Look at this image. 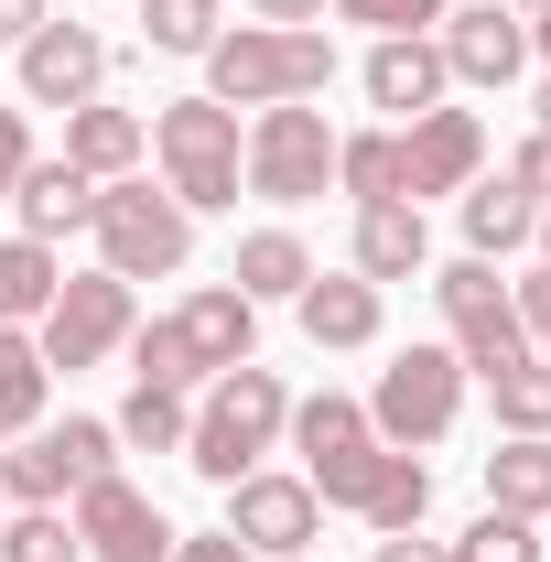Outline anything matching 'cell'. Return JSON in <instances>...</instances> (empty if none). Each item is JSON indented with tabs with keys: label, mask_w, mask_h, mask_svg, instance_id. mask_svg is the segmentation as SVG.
<instances>
[{
	"label": "cell",
	"mask_w": 551,
	"mask_h": 562,
	"mask_svg": "<svg viewBox=\"0 0 551 562\" xmlns=\"http://www.w3.org/2000/svg\"><path fill=\"white\" fill-rule=\"evenodd\" d=\"M336 44L314 22H238L206 44V98L216 109H281V98H325Z\"/></svg>",
	"instance_id": "6da1fadb"
},
{
	"label": "cell",
	"mask_w": 551,
	"mask_h": 562,
	"mask_svg": "<svg viewBox=\"0 0 551 562\" xmlns=\"http://www.w3.org/2000/svg\"><path fill=\"white\" fill-rule=\"evenodd\" d=\"M281 422H292V390L249 357V368L206 379V412L184 422V465H195L206 487H238V476H260V454L281 443Z\"/></svg>",
	"instance_id": "7a4b0ae2"
},
{
	"label": "cell",
	"mask_w": 551,
	"mask_h": 562,
	"mask_svg": "<svg viewBox=\"0 0 551 562\" xmlns=\"http://www.w3.org/2000/svg\"><path fill=\"white\" fill-rule=\"evenodd\" d=\"M151 151H162V195L184 216H216L238 206V109H216V98H162L151 109Z\"/></svg>",
	"instance_id": "3957f363"
},
{
	"label": "cell",
	"mask_w": 551,
	"mask_h": 562,
	"mask_svg": "<svg viewBox=\"0 0 551 562\" xmlns=\"http://www.w3.org/2000/svg\"><path fill=\"white\" fill-rule=\"evenodd\" d=\"M87 227H98V271H120V281H162V271H184V249H195V216L173 195H151V173L98 184Z\"/></svg>",
	"instance_id": "277c9868"
},
{
	"label": "cell",
	"mask_w": 551,
	"mask_h": 562,
	"mask_svg": "<svg viewBox=\"0 0 551 562\" xmlns=\"http://www.w3.org/2000/svg\"><path fill=\"white\" fill-rule=\"evenodd\" d=\"M454 412H465V357H454V347H401L390 368H379L368 432H379V443H401V454H421V443H443V432H454Z\"/></svg>",
	"instance_id": "5b68a950"
},
{
	"label": "cell",
	"mask_w": 551,
	"mask_h": 562,
	"mask_svg": "<svg viewBox=\"0 0 551 562\" xmlns=\"http://www.w3.org/2000/svg\"><path fill=\"white\" fill-rule=\"evenodd\" d=\"M238 184L271 195V206H314V195L336 184V131H325V109H303V98L260 109V131L238 151Z\"/></svg>",
	"instance_id": "8992f818"
},
{
	"label": "cell",
	"mask_w": 551,
	"mask_h": 562,
	"mask_svg": "<svg viewBox=\"0 0 551 562\" xmlns=\"http://www.w3.org/2000/svg\"><path fill=\"white\" fill-rule=\"evenodd\" d=\"M87 476H120V432L109 422H33L11 454H0V487L22 497V508H55V497H76Z\"/></svg>",
	"instance_id": "52a82bcc"
},
{
	"label": "cell",
	"mask_w": 551,
	"mask_h": 562,
	"mask_svg": "<svg viewBox=\"0 0 551 562\" xmlns=\"http://www.w3.org/2000/svg\"><path fill=\"white\" fill-rule=\"evenodd\" d=\"M432 303H443L454 357H465L476 379H486V368H508V357L530 347V325H519V292L486 271V260H443V271H432Z\"/></svg>",
	"instance_id": "ba28073f"
},
{
	"label": "cell",
	"mask_w": 551,
	"mask_h": 562,
	"mask_svg": "<svg viewBox=\"0 0 551 562\" xmlns=\"http://www.w3.org/2000/svg\"><path fill=\"white\" fill-rule=\"evenodd\" d=\"M33 347H44V368H98L109 347H131V281H120V271L55 281V303H44Z\"/></svg>",
	"instance_id": "9c48e42d"
},
{
	"label": "cell",
	"mask_w": 551,
	"mask_h": 562,
	"mask_svg": "<svg viewBox=\"0 0 551 562\" xmlns=\"http://www.w3.org/2000/svg\"><path fill=\"white\" fill-rule=\"evenodd\" d=\"M11 55H22V109H87L109 87V33L87 22H33Z\"/></svg>",
	"instance_id": "30bf717a"
},
{
	"label": "cell",
	"mask_w": 551,
	"mask_h": 562,
	"mask_svg": "<svg viewBox=\"0 0 551 562\" xmlns=\"http://www.w3.org/2000/svg\"><path fill=\"white\" fill-rule=\"evenodd\" d=\"M76 541H87V562H173V519L131 476H87L76 487Z\"/></svg>",
	"instance_id": "8fae6325"
},
{
	"label": "cell",
	"mask_w": 551,
	"mask_h": 562,
	"mask_svg": "<svg viewBox=\"0 0 551 562\" xmlns=\"http://www.w3.org/2000/svg\"><path fill=\"white\" fill-rule=\"evenodd\" d=\"M314 530H325V497L303 487V476H238L227 487V541L238 552L292 562V552H314Z\"/></svg>",
	"instance_id": "7c38bea8"
},
{
	"label": "cell",
	"mask_w": 551,
	"mask_h": 562,
	"mask_svg": "<svg viewBox=\"0 0 551 562\" xmlns=\"http://www.w3.org/2000/svg\"><path fill=\"white\" fill-rule=\"evenodd\" d=\"M486 173V120L476 109H421L412 131H401V195H465Z\"/></svg>",
	"instance_id": "4fadbf2b"
},
{
	"label": "cell",
	"mask_w": 551,
	"mask_h": 562,
	"mask_svg": "<svg viewBox=\"0 0 551 562\" xmlns=\"http://www.w3.org/2000/svg\"><path fill=\"white\" fill-rule=\"evenodd\" d=\"M432 44H443V76H454V87H508V76L530 66V22H519L508 0L443 11V22H432Z\"/></svg>",
	"instance_id": "5bb4252c"
},
{
	"label": "cell",
	"mask_w": 551,
	"mask_h": 562,
	"mask_svg": "<svg viewBox=\"0 0 551 562\" xmlns=\"http://www.w3.org/2000/svg\"><path fill=\"white\" fill-rule=\"evenodd\" d=\"M357 87H368V109H390V120H421V109H443V44L432 33H379L368 44V66H357Z\"/></svg>",
	"instance_id": "9a60e30c"
},
{
	"label": "cell",
	"mask_w": 551,
	"mask_h": 562,
	"mask_svg": "<svg viewBox=\"0 0 551 562\" xmlns=\"http://www.w3.org/2000/svg\"><path fill=\"white\" fill-rule=\"evenodd\" d=\"M173 336H184V357H195V379H227V368L260 357V303H249L238 281H206V292L173 314Z\"/></svg>",
	"instance_id": "2e32d148"
},
{
	"label": "cell",
	"mask_w": 551,
	"mask_h": 562,
	"mask_svg": "<svg viewBox=\"0 0 551 562\" xmlns=\"http://www.w3.org/2000/svg\"><path fill=\"white\" fill-rule=\"evenodd\" d=\"M140 151H151V120H140V109H109V98L66 109V162H76V173L120 184V173H140Z\"/></svg>",
	"instance_id": "e0dca14e"
},
{
	"label": "cell",
	"mask_w": 551,
	"mask_h": 562,
	"mask_svg": "<svg viewBox=\"0 0 551 562\" xmlns=\"http://www.w3.org/2000/svg\"><path fill=\"white\" fill-rule=\"evenodd\" d=\"M11 206H22V238H76L87 216H98V173H76V162H22V184H11Z\"/></svg>",
	"instance_id": "ac0fdd59"
},
{
	"label": "cell",
	"mask_w": 551,
	"mask_h": 562,
	"mask_svg": "<svg viewBox=\"0 0 551 562\" xmlns=\"http://www.w3.org/2000/svg\"><path fill=\"white\" fill-rule=\"evenodd\" d=\"M432 271V227H421V206H357V281H412Z\"/></svg>",
	"instance_id": "d6986e66"
},
{
	"label": "cell",
	"mask_w": 551,
	"mask_h": 562,
	"mask_svg": "<svg viewBox=\"0 0 551 562\" xmlns=\"http://www.w3.org/2000/svg\"><path fill=\"white\" fill-rule=\"evenodd\" d=\"M292 314H303V336H314V347H379V281H303V292H292Z\"/></svg>",
	"instance_id": "ffe728a7"
},
{
	"label": "cell",
	"mask_w": 551,
	"mask_h": 562,
	"mask_svg": "<svg viewBox=\"0 0 551 562\" xmlns=\"http://www.w3.org/2000/svg\"><path fill=\"white\" fill-rule=\"evenodd\" d=\"M541 227V195L519 184V173H476L465 184V260H497V249H519Z\"/></svg>",
	"instance_id": "44dd1931"
},
{
	"label": "cell",
	"mask_w": 551,
	"mask_h": 562,
	"mask_svg": "<svg viewBox=\"0 0 551 562\" xmlns=\"http://www.w3.org/2000/svg\"><path fill=\"white\" fill-rule=\"evenodd\" d=\"M486 508L508 519H551V432H508L486 454Z\"/></svg>",
	"instance_id": "7402d4cb"
},
{
	"label": "cell",
	"mask_w": 551,
	"mask_h": 562,
	"mask_svg": "<svg viewBox=\"0 0 551 562\" xmlns=\"http://www.w3.org/2000/svg\"><path fill=\"white\" fill-rule=\"evenodd\" d=\"M238 292H249V303H292V292H303V281H314V249H303V238H292V227H249V238H238Z\"/></svg>",
	"instance_id": "603a6c76"
},
{
	"label": "cell",
	"mask_w": 551,
	"mask_h": 562,
	"mask_svg": "<svg viewBox=\"0 0 551 562\" xmlns=\"http://www.w3.org/2000/svg\"><path fill=\"white\" fill-rule=\"evenodd\" d=\"M336 184L357 206H412L401 195V131H346L336 140Z\"/></svg>",
	"instance_id": "cb8c5ba5"
},
{
	"label": "cell",
	"mask_w": 551,
	"mask_h": 562,
	"mask_svg": "<svg viewBox=\"0 0 551 562\" xmlns=\"http://www.w3.org/2000/svg\"><path fill=\"white\" fill-rule=\"evenodd\" d=\"M55 249L44 238H0V325H44V303H55Z\"/></svg>",
	"instance_id": "d4e9b609"
},
{
	"label": "cell",
	"mask_w": 551,
	"mask_h": 562,
	"mask_svg": "<svg viewBox=\"0 0 551 562\" xmlns=\"http://www.w3.org/2000/svg\"><path fill=\"white\" fill-rule=\"evenodd\" d=\"M486 401H497V422H508V432H551V357L519 347L508 368H486Z\"/></svg>",
	"instance_id": "484cf974"
},
{
	"label": "cell",
	"mask_w": 551,
	"mask_h": 562,
	"mask_svg": "<svg viewBox=\"0 0 551 562\" xmlns=\"http://www.w3.org/2000/svg\"><path fill=\"white\" fill-rule=\"evenodd\" d=\"M44 379H55L44 347H33L22 325H0V432H33V422H44Z\"/></svg>",
	"instance_id": "4316f807"
},
{
	"label": "cell",
	"mask_w": 551,
	"mask_h": 562,
	"mask_svg": "<svg viewBox=\"0 0 551 562\" xmlns=\"http://www.w3.org/2000/svg\"><path fill=\"white\" fill-rule=\"evenodd\" d=\"M281 432L303 443V465H325V454H346V443H368V412H357L346 390H314V401H292Z\"/></svg>",
	"instance_id": "83f0119b"
},
{
	"label": "cell",
	"mask_w": 551,
	"mask_h": 562,
	"mask_svg": "<svg viewBox=\"0 0 551 562\" xmlns=\"http://www.w3.org/2000/svg\"><path fill=\"white\" fill-rule=\"evenodd\" d=\"M184 422H195V412H184V390H131L109 432H120L131 454H184Z\"/></svg>",
	"instance_id": "f1b7e54d"
},
{
	"label": "cell",
	"mask_w": 551,
	"mask_h": 562,
	"mask_svg": "<svg viewBox=\"0 0 551 562\" xmlns=\"http://www.w3.org/2000/svg\"><path fill=\"white\" fill-rule=\"evenodd\" d=\"M421 508H432V476H421V454H401L390 443V465H379V487H368V530H421Z\"/></svg>",
	"instance_id": "f546056e"
},
{
	"label": "cell",
	"mask_w": 551,
	"mask_h": 562,
	"mask_svg": "<svg viewBox=\"0 0 551 562\" xmlns=\"http://www.w3.org/2000/svg\"><path fill=\"white\" fill-rule=\"evenodd\" d=\"M379 465H390V443L368 432V443H346V454H325V465H303V487L325 497V508H368V487H379Z\"/></svg>",
	"instance_id": "4dcf8cb0"
},
{
	"label": "cell",
	"mask_w": 551,
	"mask_h": 562,
	"mask_svg": "<svg viewBox=\"0 0 551 562\" xmlns=\"http://www.w3.org/2000/svg\"><path fill=\"white\" fill-rule=\"evenodd\" d=\"M0 562H87V541L55 508H22V519H0Z\"/></svg>",
	"instance_id": "1f68e13d"
},
{
	"label": "cell",
	"mask_w": 551,
	"mask_h": 562,
	"mask_svg": "<svg viewBox=\"0 0 551 562\" xmlns=\"http://www.w3.org/2000/svg\"><path fill=\"white\" fill-rule=\"evenodd\" d=\"M140 33L162 55H206L216 44V0H140Z\"/></svg>",
	"instance_id": "d6a6232c"
},
{
	"label": "cell",
	"mask_w": 551,
	"mask_h": 562,
	"mask_svg": "<svg viewBox=\"0 0 551 562\" xmlns=\"http://www.w3.org/2000/svg\"><path fill=\"white\" fill-rule=\"evenodd\" d=\"M131 368H140V390H195V357L173 336V314L162 325H131Z\"/></svg>",
	"instance_id": "836d02e7"
},
{
	"label": "cell",
	"mask_w": 551,
	"mask_h": 562,
	"mask_svg": "<svg viewBox=\"0 0 551 562\" xmlns=\"http://www.w3.org/2000/svg\"><path fill=\"white\" fill-rule=\"evenodd\" d=\"M454 562H551V552L530 541V519H508V508H486L476 530L454 541Z\"/></svg>",
	"instance_id": "e575fe53"
},
{
	"label": "cell",
	"mask_w": 551,
	"mask_h": 562,
	"mask_svg": "<svg viewBox=\"0 0 551 562\" xmlns=\"http://www.w3.org/2000/svg\"><path fill=\"white\" fill-rule=\"evenodd\" d=\"M336 22H368V33H432L454 0H325Z\"/></svg>",
	"instance_id": "d590c367"
},
{
	"label": "cell",
	"mask_w": 551,
	"mask_h": 562,
	"mask_svg": "<svg viewBox=\"0 0 551 562\" xmlns=\"http://www.w3.org/2000/svg\"><path fill=\"white\" fill-rule=\"evenodd\" d=\"M22 162H33V120H22V109H0V206H11Z\"/></svg>",
	"instance_id": "8d00e7d4"
},
{
	"label": "cell",
	"mask_w": 551,
	"mask_h": 562,
	"mask_svg": "<svg viewBox=\"0 0 551 562\" xmlns=\"http://www.w3.org/2000/svg\"><path fill=\"white\" fill-rule=\"evenodd\" d=\"M519 325H530V347L551 357V260H541L530 281H519Z\"/></svg>",
	"instance_id": "74e56055"
},
{
	"label": "cell",
	"mask_w": 551,
	"mask_h": 562,
	"mask_svg": "<svg viewBox=\"0 0 551 562\" xmlns=\"http://www.w3.org/2000/svg\"><path fill=\"white\" fill-rule=\"evenodd\" d=\"M368 562H454V541H421V530H379Z\"/></svg>",
	"instance_id": "f35d334b"
},
{
	"label": "cell",
	"mask_w": 551,
	"mask_h": 562,
	"mask_svg": "<svg viewBox=\"0 0 551 562\" xmlns=\"http://www.w3.org/2000/svg\"><path fill=\"white\" fill-rule=\"evenodd\" d=\"M173 562H249V552H238V541H227V530H195V541H184V530H173Z\"/></svg>",
	"instance_id": "ab89813d"
},
{
	"label": "cell",
	"mask_w": 551,
	"mask_h": 562,
	"mask_svg": "<svg viewBox=\"0 0 551 562\" xmlns=\"http://www.w3.org/2000/svg\"><path fill=\"white\" fill-rule=\"evenodd\" d=\"M508 173H519L530 195H551V131H541V140H519V162H508Z\"/></svg>",
	"instance_id": "60d3db41"
},
{
	"label": "cell",
	"mask_w": 551,
	"mask_h": 562,
	"mask_svg": "<svg viewBox=\"0 0 551 562\" xmlns=\"http://www.w3.org/2000/svg\"><path fill=\"white\" fill-rule=\"evenodd\" d=\"M33 22H55V11H44V0H0V44H22Z\"/></svg>",
	"instance_id": "b9f144b4"
},
{
	"label": "cell",
	"mask_w": 551,
	"mask_h": 562,
	"mask_svg": "<svg viewBox=\"0 0 551 562\" xmlns=\"http://www.w3.org/2000/svg\"><path fill=\"white\" fill-rule=\"evenodd\" d=\"M260 22H325V0H249Z\"/></svg>",
	"instance_id": "7bdbcfd3"
},
{
	"label": "cell",
	"mask_w": 551,
	"mask_h": 562,
	"mask_svg": "<svg viewBox=\"0 0 551 562\" xmlns=\"http://www.w3.org/2000/svg\"><path fill=\"white\" fill-rule=\"evenodd\" d=\"M530 55H551V0H530Z\"/></svg>",
	"instance_id": "ee69618b"
},
{
	"label": "cell",
	"mask_w": 551,
	"mask_h": 562,
	"mask_svg": "<svg viewBox=\"0 0 551 562\" xmlns=\"http://www.w3.org/2000/svg\"><path fill=\"white\" fill-rule=\"evenodd\" d=\"M530 238H541V260H551V206H541V227H530Z\"/></svg>",
	"instance_id": "f6af8a7d"
},
{
	"label": "cell",
	"mask_w": 551,
	"mask_h": 562,
	"mask_svg": "<svg viewBox=\"0 0 551 562\" xmlns=\"http://www.w3.org/2000/svg\"><path fill=\"white\" fill-rule=\"evenodd\" d=\"M541 131H551V87H541Z\"/></svg>",
	"instance_id": "bcb514c9"
},
{
	"label": "cell",
	"mask_w": 551,
	"mask_h": 562,
	"mask_svg": "<svg viewBox=\"0 0 551 562\" xmlns=\"http://www.w3.org/2000/svg\"><path fill=\"white\" fill-rule=\"evenodd\" d=\"M292 562H314V552H292Z\"/></svg>",
	"instance_id": "7dc6e473"
}]
</instances>
